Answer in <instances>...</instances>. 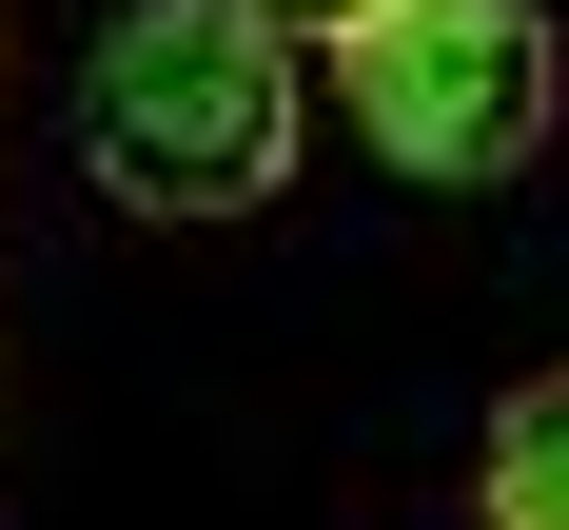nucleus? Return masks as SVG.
<instances>
[{"label": "nucleus", "instance_id": "f257e3e1", "mask_svg": "<svg viewBox=\"0 0 569 530\" xmlns=\"http://www.w3.org/2000/svg\"><path fill=\"white\" fill-rule=\"evenodd\" d=\"M79 138L138 217H256L295 177V40L256 0H138L79 79Z\"/></svg>", "mask_w": 569, "mask_h": 530}, {"label": "nucleus", "instance_id": "f03ea898", "mask_svg": "<svg viewBox=\"0 0 569 530\" xmlns=\"http://www.w3.org/2000/svg\"><path fill=\"white\" fill-rule=\"evenodd\" d=\"M335 99H353V138H373L393 177L471 197V177L550 158L569 59H550V0H353L335 20Z\"/></svg>", "mask_w": 569, "mask_h": 530}, {"label": "nucleus", "instance_id": "7ed1b4c3", "mask_svg": "<svg viewBox=\"0 0 569 530\" xmlns=\"http://www.w3.org/2000/svg\"><path fill=\"white\" fill-rule=\"evenodd\" d=\"M471 491H491V530H569V353L491 412V471H471Z\"/></svg>", "mask_w": 569, "mask_h": 530}, {"label": "nucleus", "instance_id": "20e7f679", "mask_svg": "<svg viewBox=\"0 0 569 530\" xmlns=\"http://www.w3.org/2000/svg\"><path fill=\"white\" fill-rule=\"evenodd\" d=\"M256 20H276V40H295V20H353V0H256Z\"/></svg>", "mask_w": 569, "mask_h": 530}]
</instances>
